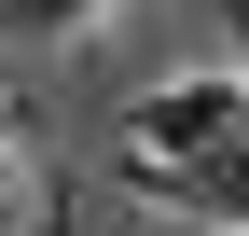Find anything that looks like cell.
Here are the masks:
<instances>
[{
    "label": "cell",
    "mask_w": 249,
    "mask_h": 236,
    "mask_svg": "<svg viewBox=\"0 0 249 236\" xmlns=\"http://www.w3.org/2000/svg\"><path fill=\"white\" fill-rule=\"evenodd\" d=\"M235 125H249V83H152V98L124 111V181H180V167H208Z\"/></svg>",
    "instance_id": "6da1fadb"
},
{
    "label": "cell",
    "mask_w": 249,
    "mask_h": 236,
    "mask_svg": "<svg viewBox=\"0 0 249 236\" xmlns=\"http://www.w3.org/2000/svg\"><path fill=\"white\" fill-rule=\"evenodd\" d=\"M152 195H180L194 222H222V236H249V125H235V139H222L208 167H180V181H152Z\"/></svg>",
    "instance_id": "7a4b0ae2"
},
{
    "label": "cell",
    "mask_w": 249,
    "mask_h": 236,
    "mask_svg": "<svg viewBox=\"0 0 249 236\" xmlns=\"http://www.w3.org/2000/svg\"><path fill=\"white\" fill-rule=\"evenodd\" d=\"M111 0H0V28H97Z\"/></svg>",
    "instance_id": "3957f363"
},
{
    "label": "cell",
    "mask_w": 249,
    "mask_h": 236,
    "mask_svg": "<svg viewBox=\"0 0 249 236\" xmlns=\"http://www.w3.org/2000/svg\"><path fill=\"white\" fill-rule=\"evenodd\" d=\"M0 236H14V153H0Z\"/></svg>",
    "instance_id": "277c9868"
},
{
    "label": "cell",
    "mask_w": 249,
    "mask_h": 236,
    "mask_svg": "<svg viewBox=\"0 0 249 236\" xmlns=\"http://www.w3.org/2000/svg\"><path fill=\"white\" fill-rule=\"evenodd\" d=\"M208 14H222V28H235V42H249V0H208Z\"/></svg>",
    "instance_id": "5b68a950"
}]
</instances>
